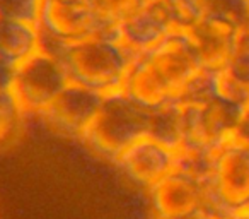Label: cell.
Returning a JSON list of instances; mask_svg holds the SVG:
<instances>
[{
  "label": "cell",
  "mask_w": 249,
  "mask_h": 219,
  "mask_svg": "<svg viewBox=\"0 0 249 219\" xmlns=\"http://www.w3.org/2000/svg\"><path fill=\"white\" fill-rule=\"evenodd\" d=\"M173 29L174 28L160 0H157L154 4H149L137 11L132 18L120 24L118 33L124 45L132 48L135 53H140L162 41Z\"/></svg>",
  "instance_id": "12"
},
{
  "label": "cell",
  "mask_w": 249,
  "mask_h": 219,
  "mask_svg": "<svg viewBox=\"0 0 249 219\" xmlns=\"http://www.w3.org/2000/svg\"><path fill=\"white\" fill-rule=\"evenodd\" d=\"M96 18L109 33H118L120 24L132 18L137 11L157 0H89Z\"/></svg>",
  "instance_id": "15"
},
{
  "label": "cell",
  "mask_w": 249,
  "mask_h": 219,
  "mask_svg": "<svg viewBox=\"0 0 249 219\" xmlns=\"http://www.w3.org/2000/svg\"><path fill=\"white\" fill-rule=\"evenodd\" d=\"M241 29L215 18H203L196 22L188 35L195 46L201 69L220 70L225 69L234 52L235 41Z\"/></svg>",
  "instance_id": "11"
},
{
  "label": "cell",
  "mask_w": 249,
  "mask_h": 219,
  "mask_svg": "<svg viewBox=\"0 0 249 219\" xmlns=\"http://www.w3.org/2000/svg\"><path fill=\"white\" fill-rule=\"evenodd\" d=\"M160 4L174 29L188 31L203 18L201 0H160Z\"/></svg>",
  "instance_id": "17"
},
{
  "label": "cell",
  "mask_w": 249,
  "mask_h": 219,
  "mask_svg": "<svg viewBox=\"0 0 249 219\" xmlns=\"http://www.w3.org/2000/svg\"><path fill=\"white\" fill-rule=\"evenodd\" d=\"M114 163L133 183L152 188L176 166V149L145 136L124 147Z\"/></svg>",
  "instance_id": "9"
},
{
  "label": "cell",
  "mask_w": 249,
  "mask_h": 219,
  "mask_svg": "<svg viewBox=\"0 0 249 219\" xmlns=\"http://www.w3.org/2000/svg\"><path fill=\"white\" fill-rule=\"evenodd\" d=\"M103 100V94L70 82L39 117L55 129L84 139L99 112Z\"/></svg>",
  "instance_id": "10"
},
{
  "label": "cell",
  "mask_w": 249,
  "mask_h": 219,
  "mask_svg": "<svg viewBox=\"0 0 249 219\" xmlns=\"http://www.w3.org/2000/svg\"><path fill=\"white\" fill-rule=\"evenodd\" d=\"M152 108L130 98L123 89L106 94L84 140L103 156H116L135 140L149 136Z\"/></svg>",
  "instance_id": "3"
},
{
  "label": "cell",
  "mask_w": 249,
  "mask_h": 219,
  "mask_svg": "<svg viewBox=\"0 0 249 219\" xmlns=\"http://www.w3.org/2000/svg\"><path fill=\"white\" fill-rule=\"evenodd\" d=\"M41 50L58 57L65 45L109 33L96 18L89 0H43L38 19Z\"/></svg>",
  "instance_id": "5"
},
{
  "label": "cell",
  "mask_w": 249,
  "mask_h": 219,
  "mask_svg": "<svg viewBox=\"0 0 249 219\" xmlns=\"http://www.w3.org/2000/svg\"><path fill=\"white\" fill-rule=\"evenodd\" d=\"M43 0H0V18L38 24Z\"/></svg>",
  "instance_id": "20"
},
{
  "label": "cell",
  "mask_w": 249,
  "mask_h": 219,
  "mask_svg": "<svg viewBox=\"0 0 249 219\" xmlns=\"http://www.w3.org/2000/svg\"><path fill=\"white\" fill-rule=\"evenodd\" d=\"M135 57L120 36L99 35L65 45L56 59L62 60L70 82L106 96L123 89Z\"/></svg>",
  "instance_id": "2"
},
{
  "label": "cell",
  "mask_w": 249,
  "mask_h": 219,
  "mask_svg": "<svg viewBox=\"0 0 249 219\" xmlns=\"http://www.w3.org/2000/svg\"><path fill=\"white\" fill-rule=\"evenodd\" d=\"M198 219H213V218H208V216H205V218H198Z\"/></svg>",
  "instance_id": "25"
},
{
  "label": "cell",
  "mask_w": 249,
  "mask_h": 219,
  "mask_svg": "<svg viewBox=\"0 0 249 219\" xmlns=\"http://www.w3.org/2000/svg\"><path fill=\"white\" fill-rule=\"evenodd\" d=\"M213 86L217 98L241 106H249V86L237 80L225 69L213 70Z\"/></svg>",
  "instance_id": "18"
},
{
  "label": "cell",
  "mask_w": 249,
  "mask_h": 219,
  "mask_svg": "<svg viewBox=\"0 0 249 219\" xmlns=\"http://www.w3.org/2000/svg\"><path fill=\"white\" fill-rule=\"evenodd\" d=\"M186 132V108L181 103H167L154 108L150 119L149 137L178 149L184 140Z\"/></svg>",
  "instance_id": "14"
},
{
  "label": "cell",
  "mask_w": 249,
  "mask_h": 219,
  "mask_svg": "<svg viewBox=\"0 0 249 219\" xmlns=\"http://www.w3.org/2000/svg\"><path fill=\"white\" fill-rule=\"evenodd\" d=\"M21 117L22 110L18 104V101H16L14 94H0V144L5 142L11 137V134L16 130Z\"/></svg>",
  "instance_id": "21"
},
{
  "label": "cell",
  "mask_w": 249,
  "mask_h": 219,
  "mask_svg": "<svg viewBox=\"0 0 249 219\" xmlns=\"http://www.w3.org/2000/svg\"><path fill=\"white\" fill-rule=\"evenodd\" d=\"M215 218L249 211V144L231 136L212 154L205 177Z\"/></svg>",
  "instance_id": "4"
},
{
  "label": "cell",
  "mask_w": 249,
  "mask_h": 219,
  "mask_svg": "<svg viewBox=\"0 0 249 219\" xmlns=\"http://www.w3.org/2000/svg\"><path fill=\"white\" fill-rule=\"evenodd\" d=\"M225 70L242 84L249 86V29H242L239 33Z\"/></svg>",
  "instance_id": "19"
},
{
  "label": "cell",
  "mask_w": 249,
  "mask_h": 219,
  "mask_svg": "<svg viewBox=\"0 0 249 219\" xmlns=\"http://www.w3.org/2000/svg\"><path fill=\"white\" fill-rule=\"evenodd\" d=\"M16 67L5 62L4 59H0V94L12 93V86H14L16 79Z\"/></svg>",
  "instance_id": "22"
},
{
  "label": "cell",
  "mask_w": 249,
  "mask_h": 219,
  "mask_svg": "<svg viewBox=\"0 0 249 219\" xmlns=\"http://www.w3.org/2000/svg\"><path fill=\"white\" fill-rule=\"evenodd\" d=\"M184 108L186 132L181 146L213 151L225 139L234 136L248 106L213 98L203 104H184Z\"/></svg>",
  "instance_id": "8"
},
{
  "label": "cell",
  "mask_w": 249,
  "mask_h": 219,
  "mask_svg": "<svg viewBox=\"0 0 249 219\" xmlns=\"http://www.w3.org/2000/svg\"><path fill=\"white\" fill-rule=\"evenodd\" d=\"M201 69L188 31L173 29L156 46L137 53L123 91L147 108L179 103L188 82Z\"/></svg>",
  "instance_id": "1"
},
{
  "label": "cell",
  "mask_w": 249,
  "mask_h": 219,
  "mask_svg": "<svg viewBox=\"0 0 249 219\" xmlns=\"http://www.w3.org/2000/svg\"><path fill=\"white\" fill-rule=\"evenodd\" d=\"M203 16L215 18L235 26L249 29V0H201Z\"/></svg>",
  "instance_id": "16"
},
{
  "label": "cell",
  "mask_w": 249,
  "mask_h": 219,
  "mask_svg": "<svg viewBox=\"0 0 249 219\" xmlns=\"http://www.w3.org/2000/svg\"><path fill=\"white\" fill-rule=\"evenodd\" d=\"M69 84L62 60L41 50L18 67L12 94L22 113L41 115Z\"/></svg>",
  "instance_id": "7"
},
{
  "label": "cell",
  "mask_w": 249,
  "mask_h": 219,
  "mask_svg": "<svg viewBox=\"0 0 249 219\" xmlns=\"http://www.w3.org/2000/svg\"><path fill=\"white\" fill-rule=\"evenodd\" d=\"M157 219L215 218L205 180L174 166L152 188H149Z\"/></svg>",
  "instance_id": "6"
},
{
  "label": "cell",
  "mask_w": 249,
  "mask_h": 219,
  "mask_svg": "<svg viewBox=\"0 0 249 219\" xmlns=\"http://www.w3.org/2000/svg\"><path fill=\"white\" fill-rule=\"evenodd\" d=\"M41 52V33L36 22L0 18V59L16 69Z\"/></svg>",
  "instance_id": "13"
},
{
  "label": "cell",
  "mask_w": 249,
  "mask_h": 219,
  "mask_svg": "<svg viewBox=\"0 0 249 219\" xmlns=\"http://www.w3.org/2000/svg\"><path fill=\"white\" fill-rule=\"evenodd\" d=\"M234 137H237L242 142L249 144V106L246 108L244 115H242L241 122H239L237 129H235V132H234Z\"/></svg>",
  "instance_id": "23"
},
{
  "label": "cell",
  "mask_w": 249,
  "mask_h": 219,
  "mask_svg": "<svg viewBox=\"0 0 249 219\" xmlns=\"http://www.w3.org/2000/svg\"><path fill=\"white\" fill-rule=\"evenodd\" d=\"M213 219H249V211L248 212H239L234 216H224V218H213Z\"/></svg>",
  "instance_id": "24"
}]
</instances>
